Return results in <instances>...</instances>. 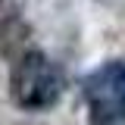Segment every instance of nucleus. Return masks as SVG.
I'll return each mask as SVG.
<instances>
[{"label": "nucleus", "instance_id": "nucleus-1", "mask_svg": "<svg viewBox=\"0 0 125 125\" xmlns=\"http://www.w3.org/2000/svg\"><path fill=\"white\" fill-rule=\"evenodd\" d=\"M10 94L22 109H47L62 94V72L60 66L41 50L22 53V60L13 66Z\"/></svg>", "mask_w": 125, "mask_h": 125}, {"label": "nucleus", "instance_id": "nucleus-2", "mask_svg": "<svg viewBox=\"0 0 125 125\" xmlns=\"http://www.w3.org/2000/svg\"><path fill=\"white\" fill-rule=\"evenodd\" d=\"M91 125H125V62L109 60L97 66L81 84Z\"/></svg>", "mask_w": 125, "mask_h": 125}]
</instances>
